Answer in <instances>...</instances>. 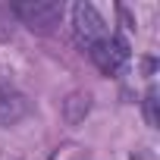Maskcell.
<instances>
[{
	"label": "cell",
	"instance_id": "1",
	"mask_svg": "<svg viewBox=\"0 0 160 160\" xmlns=\"http://www.w3.org/2000/svg\"><path fill=\"white\" fill-rule=\"evenodd\" d=\"M72 35H75L78 47H85V50H91L94 44H101L104 38H110L104 16L91 3H75L72 7Z\"/></svg>",
	"mask_w": 160,
	"mask_h": 160
},
{
	"label": "cell",
	"instance_id": "2",
	"mask_svg": "<svg viewBox=\"0 0 160 160\" xmlns=\"http://www.w3.org/2000/svg\"><path fill=\"white\" fill-rule=\"evenodd\" d=\"M13 13L32 32H50L63 19V3H57V0H22V3H13Z\"/></svg>",
	"mask_w": 160,
	"mask_h": 160
},
{
	"label": "cell",
	"instance_id": "3",
	"mask_svg": "<svg viewBox=\"0 0 160 160\" xmlns=\"http://www.w3.org/2000/svg\"><path fill=\"white\" fill-rule=\"evenodd\" d=\"M88 57H91V63H94L104 75H116V72L129 63V44H126V38L110 35V38H104L101 44H94V47L88 50Z\"/></svg>",
	"mask_w": 160,
	"mask_h": 160
},
{
	"label": "cell",
	"instance_id": "4",
	"mask_svg": "<svg viewBox=\"0 0 160 160\" xmlns=\"http://www.w3.org/2000/svg\"><path fill=\"white\" fill-rule=\"evenodd\" d=\"M28 116V101L22 91H16L10 82L0 78V126H16L19 119Z\"/></svg>",
	"mask_w": 160,
	"mask_h": 160
},
{
	"label": "cell",
	"instance_id": "5",
	"mask_svg": "<svg viewBox=\"0 0 160 160\" xmlns=\"http://www.w3.org/2000/svg\"><path fill=\"white\" fill-rule=\"evenodd\" d=\"M88 110H91V94H85V91L69 94L66 104H63V113H66V122L69 126H78V122L88 116Z\"/></svg>",
	"mask_w": 160,
	"mask_h": 160
},
{
	"label": "cell",
	"instance_id": "6",
	"mask_svg": "<svg viewBox=\"0 0 160 160\" xmlns=\"http://www.w3.org/2000/svg\"><path fill=\"white\" fill-rule=\"evenodd\" d=\"M144 119H148L151 129H157V122H160V119H157V91H154V88L144 94Z\"/></svg>",
	"mask_w": 160,
	"mask_h": 160
}]
</instances>
